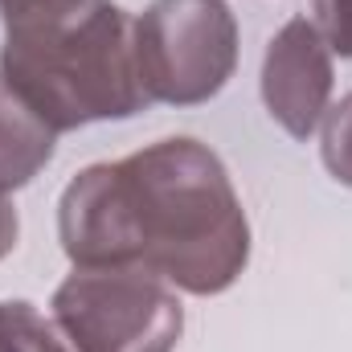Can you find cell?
Masks as SVG:
<instances>
[{"label":"cell","mask_w":352,"mask_h":352,"mask_svg":"<svg viewBox=\"0 0 352 352\" xmlns=\"http://www.w3.org/2000/svg\"><path fill=\"white\" fill-rule=\"evenodd\" d=\"M74 266H131L188 295L230 291L250 263V221L226 164L173 135L115 164H90L58 201Z\"/></svg>","instance_id":"cell-1"},{"label":"cell","mask_w":352,"mask_h":352,"mask_svg":"<svg viewBox=\"0 0 352 352\" xmlns=\"http://www.w3.org/2000/svg\"><path fill=\"white\" fill-rule=\"evenodd\" d=\"M58 131L0 78V192L25 188L54 160Z\"/></svg>","instance_id":"cell-6"},{"label":"cell","mask_w":352,"mask_h":352,"mask_svg":"<svg viewBox=\"0 0 352 352\" xmlns=\"http://www.w3.org/2000/svg\"><path fill=\"white\" fill-rule=\"evenodd\" d=\"M50 316L74 352H176L184 332L176 291L131 266H74Z\"/></svg>","instance_id":"cell-3"},{"label":"cell","mask_w":352,"mask_h":352,"mask_svg":"<svg viewBox=\"0 0 352 352\" xmlns=\"http://www.w3.org/2000/svg\"><path fill=\"white\" fill-rule=\"evenodd\" d=\"M0 352H74L54 320L25 299H0Z\"/></svg>","instance_id":"cell-7"},{"label":"cell","mask_w":352,"mask_h":352,"mask_svg":"<svg viewBox=\"0 0 352 352\" xmlns=\"http://www.w3.org/2000/svg\"><path fill=\"white\" fill-rule=\"evenodd\" d=\"M332 50L316 21L295 16L270 37L263 58V102L291 140H307L320 127L332 107Z\"/></svg>","instance_id":"cell-5"},{"label":"cell","mask_w":352,"mask_h":352,"mask_svg":"<svg viewBox=\"0 0 352 352\" xmlns=\"http://www.w3.org/2000/svg\"><path fill=\"white\" fill-rule=\"evenodd\" d=\"M0 78L58 135L152 107L115 0H0Z\"/></svg>","instance_id":"cell-2"},{"label":"cell","mask_w":352,"mask_h":352,"mask_svg":"<svg viewBox=\"0 0 352 352\" xmlns=\"http://www.w3.org/2000/svg\"><path fill=\"white\" fill-rule=\"evenodd\" d=\"M16 238H21V217H16V205L0 192V258H8L16 250Z\"/></svg>","instance_id":"cell-10"},{"label":"cell","mask_w":352,"mask_h":352,"mask_svg":"<svg viewBox=\"0 0 352 352\" xmlns=\"http://www.w3.org/2000/svg\"><path fill=\"white\" fill-rule=\"evenodd\" d=\"M316 29L332 54L352 58V0H316Z\"/></svg>","instance_id":"cell-9"},{"label":"cell","mask_w":352,"mask_h":352,"mask_svg":"<svg viewBox=\"0 0 352 352\" xmlns=\"http://www.w3.org/2000/svg\"><path fill=\"white\" fill-rule=\"evenodd\" d=\"M131 41L148 102H209L238 70V21L226 0H152L131 25Z\"/></svg>","instance_id":"cell-4"},{"label":"cell","mask_w":352,"mask_h":352,"mask_svg":"<svg viewBox=\"0 0 352 352\" xmlns=\"http://www.w3.org/2000/svg\"><path fill=\"white\" fill-rule=\"evenodd\" d=\"M320 156L332 180L352 188V90L320 119Z\"/></svg>","instance_id":"cell-8"}]
</instances>
